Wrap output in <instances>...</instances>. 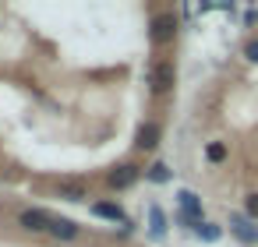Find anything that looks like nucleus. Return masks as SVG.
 I'll return each instance as SVG.
<instances>
[{
    "mask_svg": "<svg viewBox=\"0 0 258 247\" xmlns=\"http://www.w3.org/2000/svg\"><path fill=\"white\" fill-rule=\"evenodd\" d=\"M195 233H198L202 240H219V233H223V229H219V226H212V222H198V226H195Z\"/></svg>",
    "mask_w": 258,
    "mask_h": 247,
    "instance_id": "obj_13",
    "label": "nucleus"
},
{
    "mask_svg": "<svg viewBox=\"0 0 258 247\" xmlns=\"http://www.w3.org/2000/svg\"><path fill=\"white\" fill-rule=\"evenodd\" d=\"M205 159H209V162H223V159H226V145H223V141H212V145L205 148Z\"/></svg>",
    "mask_w": 258,
    "mask_h": 247,
    "instance_id": "obj_12",
    "label": "nucleus"
},
{
    "mask_svg": "<svg viewBox=\"0 0 258 247\" xmlns=\"http://www.w3.org/2000/svg\"><path fill=\"white\" fill-rule=\"evenodd\" d=\"M159 134H163V131H159V124H156V120H149V124H142V127H138V141H135V145H138L142 152H152V148L159 145Z\"/></svg>",
    "mask_w": 258,
    "mask_h": 247,
    "instance_id": "obj_6",
    "label": "nucleus"
},
{
    "mask_svg": "<svg viewBox=\"0 0 258 247\" xmlns=\"http://www.w3.org/2000/svg\"><path fill=\"white\" fill-rule=\"evenodd\" d=\"M92 215H99V219H110V222H127L124 208H120V205H113V201H96V205H92Z\"/></svg>",
    "mask_w": 258,
    "mask_h": 247,
    "instance_id": "obj_9",
    "label": "nucleus"
},
{
    "mask_svg": "<svg viewBox=\"0 0 258 247\" xmlns=\"http://www.w3.org/2000/svg\"><path fill=\"white\" fill-rule=\"evenodd\" d=\"M57 194L64 201H89V184H82V180H60Z\"/></svg>",
    "mask_w": 258,
    "mask_h": 247,
    "instance_id": "obj_5",
    "label": "nucleus"
},
{
    "mask_svg": "<svg viewBox=\"0 0 258 247\" xmlns=\"http://www.w3.org/2000/svg\"><path fill=\"white\" fill-rule=\"evenodd\" d=\"M50 233H53V236H60V240H75V236H78V226H75L71 219H57V215H53Z\"/></svg>",
    "mask_w": 258,
    "mask_h": 247,
    "instance_id": "obj_10",
    "label": "nucleus"
},
{
    "mask_svg": "<svg viewBox=\"0 0 258 247\" xmlns=\"http://www.w3.org/2000/svg\"><path fill=\"white\" fill-rule=\"evenodd\" d=\"M173 81H177V67H173V60H152V64H149V89H152L156 96L170 92Z\"/></svg>",
    "mask_w": 258,
    "mask_h": 247,
    "instance_id": "obj_1",
    "label": "nucleus"
},
{
    "mask_svg": "<svg viewBox=\"0 0 258 247\" xmlns=\"http://www.w3.org/2000/svg\"><path fill=\"white\" fill-rule=\"evenodd\" d=\"M230 233L240 236L244 243H258V226H251L244 215H230Z\"/></svg>",
    "mask_w": 258,
    "mask_h": 247,
    "instance_id": "obj_7",
    "label": "nucleus"
},
{
    "mask_svg": "<svg viewBox=\"0 0 258 247\" xmlns=\"http://www.w3.org/2000/svg\"><path fill=\"white\" fill-rule=\"evenodd\" d=\"M244 57H247L251 64H258V39H251V43L244 46Z\"/></svg>",
    "mask_w": 258,
    "mask_h": 247,
    "instance_id": "obj_15",
    "label": "nucleus"
},
{
    "mask_svg": "<svg viewBox=\"0 0 258 247\" xmlns=\"http://www.w3.org/2000/svg\"><path fill=\"white\" fill-rule=\"evenodd\" d=\"M173 36H177V18L173 15H156L152 18V43H173Z\"/></svg>",
    "mask_w": 258,
    "mask_h": 247,
    "instance_id": "obj_4",
    "label": "nucleus"
},
{
    "mask_svg": "<svg viewBox=\"0 0 258 247\" xmlns=\"http://www.w3.org/2000/svg\"><path fill=\"white\" fill-rule=\"evenodd\" d=\"M135 180H138V170H135V166H117V170L106 173V184L117 187V191H120V187H131Z\"/></svg>",
    "mask_w": 258,
    "mask_h": 247,
    "instance_id": "obj_8",
    "label": "nucleus"
},
{
    "mask_svg": "<svg viewBox=\"0 0 258 247\" xmlns=\"http://www.w3.org/2000/svg\"><path fill=\"white\" fill-rule=\"evenodd\" d=\"M149 222H152V236H163L166 233V219H163V208L159 205L149 208Z\"/></svg>",
    "mask_w": 258,
    "mask_h": 247,
    "instance_id": "obj_11",
    "label": "nucleus"
},
{
    "mask_svg": "<svg viewBox=\"0 0 258 247\" xmlns=\"http://www.w3.org/2000/svg\"><path fill=\"white\" fill-rule=\"evenodd\" d=\"M177 201H180V215H177V219H180V222H195V226H198V222H202V198H198V194H191V191H180V194H177Z\"/></svg>",
    "mask_w": 258,
    "mask_h": 247,
    "instance_id": "obj_2",
    "label": "nucleus"
},
{
    "mask_svg": "<svg viewBox=\"0 0 258 247\" xmlns=\"http://www.w3.org/2000/svg\"><path fill=\"white\" fill-rule=\"evenodd\" d=\"M149 180H156V184H166V180H170V170H166L163 162H156V166L149 170Z\"/></svg>",
    "mask_w": 258,
    "mask_h": 247,
    "instance_id": "obj_14",
    "label": "nucleus"
},
{
    "mask_svg": "<svg viewBox=\"0 0 258 247\" xmlns=\"http://www.w3.org/2000/svg\"><path fill=\"white\" fill-rule=\"evenodd\" d=\"M18 222H22V229H29V233H46L50 222H53V215L43 212V208H25V212L18 215Z\"/></svg>",
    "mask_w": 258,
    "mask_h": 247,
    "instance_id": "obj_3",
    "label": "nucleus"
},
{
    "mask_svg": "<svg viewBox=\"0 0 258 247\" xmlns=\"http://www.w3.org/2000/svg\"><path fill=\"white\" fill-rule=\"evenodd\" d=\"M244 208H247V215H251V219H258V194H247Z\"/></svg>",
    "mask_w": 258,
    "mask_h": 247,
    "instance_id": "obj_16",
    "label": "nucleus"
}]
</instances>
